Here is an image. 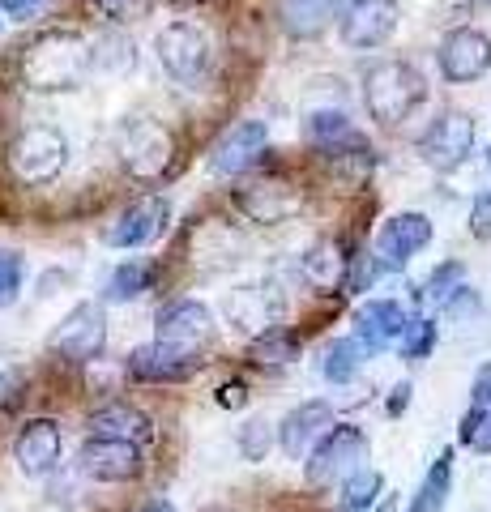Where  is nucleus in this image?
<instances>
[{"label":"nucleus","mask_w":491,"mask_h":512,"mask_svg":"<svg viewBox=\"0 0 491 512\" xmlns=\"http://www.w3.org/2000/svg\"><path fill=\"white\" fill-rule=\"evenodd\" d=\"M94 73L90 39H82L77 30H47L22 52V86L35 94H65L86 86V77Z\"/></svg>","instance_id":"f257e3e1"},{"label":"nucleus","mask_w":491,"mask_h":512,"mask_svg":"<svg viewBox=\"0 0 491 512\" xmlns=\"http://www.w3.org/2000/svg\"><path fill=\"white\" fill-rule=\"evenodd\" d=\"M427 99V77L410 60H380L363 77V103L380 128H398Z\"/></svg>","instance_id":"f03ea898"},{"label":"nucleus","mask_w":491,"mask_h":512,"mask_svg":"<svg viewBox=\"0 0 491 512\" xmlns=\"http://www.w3.org/2000/svg\"><path fill=\"white\" fill-rule=\"evenodd\" d=\"M368 453H372V444H368V436H363L359 427L334 423L321 440H316L312 453H308V461H304V483L312 491H329L334 483H346L355 470H363Z\"/></svg>","instance_id":"7ed1b4c3"},{"label":"nucleus","mask_w":491,"mask_h":512,"mask_svg":"<svg viewBox=\"0 0 491 512\" xmlns=\"http://www.w3.org/2000/svg\"><path fill=\"white\" fill-rule=\"evenodd\" d=\"M120 167L133 175L141 184H154L163 180L176 163V137H171V128H163L158 120H129L120 128Z\"/></svg>","instance_id":"20e7f679"},{"label":"nucleus","mask_w":491,"mask_h":512,"mask_svg":"<svg viewBox=\"0 0 491 512\" xmlns=\"http://www.w3.org/2000/svg\"><path fill=\"white\" fill-rule=\"evenodd\" d=\"M69 167V137L60 128H22L9 146V171L18 175L22 184H52L60 171Z\"/></svg>","instance_id":"39448f33"},{"label":"nucleus","mask_w":491,"mask_h":512,"mask_svg":"<svg viewBox=\"0 0 491 512\" xmlns=\"http://www.w3.org/2000/svg\"><path fill=\"white\" fill-rule=\"evenodd\" d=\"M154 56H158V64H163L167 77H176V82L188 86V82H197V77L210 69L214 47H210V35H205L197 22H171V26L158 30Z\"/></svg>","instance_id":"423d86ee"},{"label":"nucleus","mask_w":491,"mask_h":512,"mask_svg":"<svg viewBox=\"0 0 491 512\" xmlns=\"http://www.w3.org/2000/svg\"><path fill=\"white\" fill-rule=\"evenodd\" d=\"M402 22L398 0H342L338 9V35L355 52H372L393 39V30Z\"/></svg>","instance_id":"0eeeda50"},{"label":"nucleus","mask_w":491,"mask_h":512,"mask_svg":"<svg viewBox=\"0 0 491 512\" xmlns=\"http://www.w3.org/2000/svg\"><path fill=\"white\" fill-rule=\"evenodd\" d=\"M77 466L94 483H133V478L146 474V457H141V444L133 440H116V436H86V444L77 448Z\"/></svg>","instance_id":"6e6552de"},{"label":"nucleus","mask_w":491,"mask_h":512,"mask_svg":"<svg viewBox=\"0 0 491 512\" xmlns=\"http://www.w3.org/2000/svg\"><path fill=\"white\" fill-rule=\"evenodd\" d=\"M47 346H52L60 359L94 363L103 355V346H107V312H103V303H77V308H69V316L52 329Z\"/></svg>","instance_id":"1a4fd4ad"},{"label":"nucleus","mask_w":491,"mask_h":512,"mask_svg":"<svg viewBox=\"0 0 491 512\" xmlns=\"http://www.w3.org/2000/svg\"><path fill=\"white\" fill-rule=\"evenodd\" d=\"M419 154L432 171H457L474 154V120L466 111H440L419 137Z\"/></svg>","instance_id":"9d476101"},{"label":"nucleus","mask_w":491,"mask_h":512,"mask_svg":"<svg viewBox=\"0 0 491 512\" xmlns=\"http://www.w3.org/2000/svg\"><path fill=\"white\" fill-rule=\"evenodd\" d=\"M154 342H167V346L184 350V355H201V350L214 342V312L197 299L167 303V308L154 316Z\"/></svg>","instance_id":"9b49d317"},{"label":"nucleus","mask_w":491,"mask_h":512,"mask_svg":"<svg viewBox=\"0 0 491 512\" xmlns=\"http://www.w3.org/2000/svg\"><path fill=\"white\" fill-rule=\"evenodd\" d=\"M491 69V35L479 26H457L440 39V73L453 86L479 82V77Z\"/></svg>","instance_id":"f8f14e48"},{"label":"nucleus","mask_w":491,"mask_h":512,"mask_svg":"<svg viewBox=\"0 0 491 512\" xmlns=\"http://www.w3.org/2000/svg\"><path fill=\"white\" fill-rule=\"evenodd\" d=\"M269 146V128L265 120H240V124H231L223 137L214 141V150H210V171L214 175H244L248 167H257L261 163V154Z\"/></svg>","instance_id":"ddd939ff"},{"label":"nucleus","mask_w":491,"mask_h":512,"mask_svg":"<svg viewBox=\"0 0 491 512\" xmlns=\"http://www.w3.org/2000/svg\"><path fill=\"white\" fill-rule=\"evenodd\" d=\"M427 244H432V218L427 214H393L380 222V231H376V256H380V265L385 269H406L410 256H419Z\"/></svg>","instance_id":"4468645a"},{"label":"nucleus","mask_w":491,"mask_h":512,"mask_svg":"<svg viewBox=\"0 0 491 512\" xmlns=\"http://www.w3.org/2000/svg\"><path fill=\"white\" fill-rule=\"evenodd\" d=\"M167 218H171L167 197H141L103 231V244L107 248H141V244H150V239L163 235Z\"/></svg>","instance_id":"2eb2a0df"},{"label":"nucleus","mask_w":491,"mask_h":512,"mask_svg":"<svg viewBox=\"0 0 491 512\" xmlns=\"http://www.w3.org/2000/svg\"><path fill=\"white\" fill-rule=\"evenodd\" d=\"M60 448H65V436H60V423L52 419H30L18 440H13V461L26 478H43L60 466Z\"/></svg>","instance_id":"dca6fc26"},{"label":"nucleus","mask_w":491,"mask_h":512,"mask_svg":"<svg viewBox=\"0 0 491 512\" xmlns=\"http://www.w3.org/2000/svg\"><path fill=\"white\" fill-rule=\"evenodd\" d=\"M223 316L235 333H244V338H261L278 325L282 316V303L269 295V291H257V286H240V291H227L223 295Z\"/></svg>","instance_id":"f3484780"},{"label":"nucleus","mask_w":491,"mask_h":512,"mask_svg":"<svg viewBox=\"0 0 491 512\" xmlns=\"http://www.w3.org/2000/svg\"><path fill=\"white\" fill-rule=\"evenodd\" d=\"M329 427H334V406L329 402H304L278 423V448L291 461H299V457L312 453L316 440H321Z\"/></svg>","instance_id":"a211bd4d"},{"label":"nucleus","mask_w":491,"mask_h":512,"mask_svg":"<svg viewBox=\"0 0 491 512\" xmlns=\"http://www.w3.org/2000/svg\"><path fill=\"white\" fill-rule=\"evenodd\" d=\"M201 367L197 355H184V350L167 346V342H150V346H137L129 355V376L133 380H150V384H176L188 380Z\"/></svg>","instance_id":"6ab92c4d"},{"label":"nucleus","mask_w":491,"mask_h":512,"mask_svg":"<svg viewBox=\"0 0 491 512\" xmlns=\"http://www.w3.org/2000/svg\"><path fill=\"white\" fill-rule=\"evenodd\" d=\"M406 325H410V316L398 299H368L355 312V338L368 350H385L393 342H402Z\"/></svg>","instance_id":"aec40b11"},{"label":"nucleus","mask_w":491,"mask_h":512,"mask_svg":"<svg viewBox=\"0 0 491 512\" xmlns=\"http://www.w3.org/2000/svg\"><path fill=\"white\" fill-rule=\"evenodd\" d=\"M346 269H351V256H346L342 239H316V244L299 256V274L316 291H338L346 286Z\"/></svg>","instance_id":"412c9836"},{"label":"nucleus","mask_w":491,"mask_h":512,"mask_svg":"<svg viewBox=\"0 0 491 512\" xmlns=\"http://www.w3.org/2000/svg\"><path fill=\"white\" fill-rule=\"evenodd\" d=\"M235 201H240V210L248 218H257V222H282V218H291L299 210V197L278 180H252V184L240 188Z\"/></svg>","instance_id":"4be33fe9"},{"label":"nucleus","mask_w":491,"mask_h":512,"mask_svg":"<svg viewBox=\"0 0 491 512\" xmlns=\"http://www.w3.org/2000/svg\"><path fill=\"white\" fill-rule=\"evenodd\" d=\"M90 431L94 436H116V440H133V444H150L154 440V423L146 410H137L129 402H112L103 410L90 414Z\"/></svg>","instance_id":"5701e85b"},{"label":"nucleus","mask_w":491,"mask_h":512,"mask_svg":"<svg viewBox=\"0 0 491 512\" xmlns=\"http://www.w3.org/2000/svg\"><path fill=\"white\" fill-rule=\"evenodd\" d=\"M334 9H338V0H278L282 30L299 43L321 39L329 30V22H334Z\"/></svg>","instance_id":"b1692460"},{"label":"nucleus","mask_w":491,"mask_h":512,"mask_svg":"<svg viewBox=\"0 0 491 512\" xmlns=\"http://www.w3.org/2000/svg\"><path fill=\"white\" fill-rule=\"evenodd\" d=\"M90 56H94V73L107 77H124L137 69V43L124 30H103L90 39Z\"/></svg>","instance_id":"393cba45"},{"label":"nucleus","mask_w":491,"mask_h":512,"mask_svg":"<svg viewBox=\"0 0 491 512\" xmlns=\"http://www.w3.org/2000/svg\"><path fill=\"white\" fill-rule=\"evenodd\" d=\"M449 491H453V453L445 448V453L432 461V470L423 474L419 491L410 495V508H406V512H445Z\"/></svg>","instance_id":"a878e982"},{"label":"nucleus","mask_w":491,"mask_h":512,"mask_svg":"<svg viewBox=\"0 0 491 512\" xmlns=\"http://www.w3.org/2000/svg\"><path fill=\"white\" fill-rule=\"evenodd\" d=\"M372 350L363 346L359 338H338L334 346L325 350V363H321V372L329 384H351L359 372H363V359H368Z\"/></svg>","instance_id":"bb28decb"},{"label":"nucleus","mask_w":491,"mask_h":512,"mask_svg":"<svg viewBox=\"0 0 491 512\" xmlns=\"http://www.w3.org/2000/svg\"><path fill=\"white\" fill-rule=\"evenodd\" d=\"M299 350H304V342H299L295 333H287V329H269V333H261V338H252L248 359L257 363V367H282V363H295V359H299Z\"/></svg>","instance_id":"cd10ccee"},{"label":"nucleus","mask_w":491,"mask_h":512,"mask_svg":"<svg viewBox=\"0 0 491 512\" xmlns=\"http://www.w3.org/2000/svg\"><path fill=\"white\" fill-rule=\"evenodd\" d=\"M146 291H150V269L137 265V261L116 265L112 274H107V282H103V299L107 303H133V299H141Z\"/></svg>","instance_id":"c85d7f7f"},{"label":"nucleus","mask_w":491,"mask_h":512,"mask_svg":"<svg viewBox=\"0 0 491 512\" xmlns=\"http://www.w3.org/2000/svg\"><path fill=\"white\" fill-rule=\"evenodd\" d=\"M380 491H385V478H380V470L363 466V470H355V474L342 483V508H346V512H368V508L376 504Z\"/></svg>","instance_id":"c756f323"},{"label":"nucleus","mask_w":491,"mask_h":512,"mask_svg":"<svg viewBox=\"0 0 491 512\" xmlns=\"http://www.w3.org/2000/svg\"><path fill=\"white\" fill-rule=\"evenodd\" d=\"M274 440H278V427L269 423V419H248L244 427H240V453H244V461H265L269 457V448H274Z\"/></svg>","instance_id":"7c9ffc66"},{"label":"nucleus","mask_w":491,"mask_h":512,"mask_svg":"<svg viewBox=\"0 0 491 512\" xmlns=\"http://www.w3.org/2000/svg\"><path fill=\"white\" fill-rule=\"evenodd\" d=\"M436 346V320L432 316H410V325L402 333V355L406 359H427Z\"/></svg>","instance_id":"2f4dec72"},{"label":"nucleus","mask_w":491,"mask_h":512,"mask_svg":"<svg viewBox=\"0 0 491 512\" xmlns=\"http://www.w3.org/2000/svg\"><path fill=\"white\" fill-rule=\"evenodd\" d=\"M457 286H466V265L462 261H445V265L432 269V278H427V299L440 308V303H445Z\"/></svg>","instance_id":"473e14b6"},{"label":"nucleus","mask_w":491,"mask_h":512,"mask_svg":"<svg viewBox=\"0 0 491 512\" xmlns=\"http://www.w3.org/2000/svg\"><path fill=\"white\" fill-rule=\"evenodd\" d=\"M462 444H470L474 453H491V406L479 410V406H470L466 410V419H462Z\"/></svg>","instance_id":"72a5a7b5"},{"label":"nucleus","mask_w":491,"mask_h":512,"mask_svg":"<svg viewBox=\"0 0 491 512\" xmlns=\"http://www.w3.org/2000/svg\"><path fill=\"white\" fill-rule=\"evenodd\" d=\"M380 256L376 252H359L351 256V269H346V291L351 295H363V291H372V282L380 278Z\"/></svg>","instance_id":"f704fd0d"},{"label":"nucleus","mask_w":491,"mask_h":512,"mask_svg":"<svg viewBox=\"0 0 491 512\" xmlns=\"http://www.w3.org/2000/svg\"><path fill=\"white\" fill-rule=\"evenodd\" d=\"M22 274H26L22 256L13 252V248H0V308H9V303L18 299V291H22Z\"/></svg>","instance_id":"c9c22d12"},{"label":"nucleus","mask_w":491,"mask_h":512,"mask_svg":"<svg viewBox=\"0 0 491 512\" xmlns=\"http://www.w3.org/2000/svg\"><path fill=\"white\" fill-rule=\"evenodd\" d=\"M94 9L112 22H137L150 13V0H94Z\"/></svg>","instance_id":"e433bc0d"},{"label":"nucleus","mask_w":491,"mask_h":512,"mask_svg":"<svg viewBox=\"0 0 491 512\" xmlns=\"http://www.w3.org/2000/svg\"><path fill=\"white\" fill-rule=\"evenodd\" d=\"M440 308H445L449 320H466V316L479 312L483 303H479V291H470V286H457V291H453L445 303H440Z\"/></svg>","instance_id":"4c0bfd02"},{"label":"nucleus","mask_w":491,"mask_h":512,"mask_svg":"<svg viewBox=\"0 0 491 512\" xmlns=\"http://www.w3.org/2000/svg\"><path fill=\"white\" fill-rule=\"evenodd\" d=\"M470 235L474 239H491V188L487 192H479V197H474V205H470Z\"/></svg>","instance_id":"58836bf2"},{"label":"nucleus","mask_w":491,"mask_h":512,"mask_svg":"<svg viewBox=\"0 0 491 512\" xmlns=\"http://www.w3.org/2000/svg\"><path fill=\"white\" fill-rule=\"evenodd\" d=\"M470 406L487 410L491 406V363H483L479 372H474V384H470Z\"/></svg>","instance_id":"ea45409f"},{"label":"nucleus","mask_w":491,"mask_h":512,"mask_svg":"<svg viewBox=\"0 0 491 512\" xmlns=\"http://www.w3.org/2000/svg\"><path fill=\"white\" fill-rule=\"evenodd\" d=\"M218 406H223V410H244L248 406V389H244L240 380L223 384V389H218Z\"/></svg>","instance_id":"a19ab883"},{"label":"nucleus","mask_w":491,"mask_h":512,"mask_svg":"<svg viewBox=\"0 0 491 512\" xmlns=\"http://www.w3.org/2000/svg\"><path fill=\"white\" fill-rule=\"evenodd\" d=\"M47 5V0H0V9L9 13V18H18V22H26V18H35V13Z\"/></svg>","instance_id":"79ce46f5"},{"label":"nucleus","mask_w":491,"mask_h":512,"mask_svg":"<svg viewBox=\"0 0 491 512\" xmlns=\"http://www.w3.org/2000/svg\"><path fill=\"white\" fill-rule=\"evenodd\" d=\"M406 406H410V384H398V389H393V397H389V414L398 419Z\"/></svg>","instance_id":"37998d69"},{"label":"nucleus","mask_w":491,"mask_h":512,"mask_svg":"<svg viewBox=\"0 0 491 512\" xmlns=\"http://www.w3.org/2000/svg\"><path fill=\"white\" fill-rule=\"evenodd\" d=\"M146 512H176V508H171V504H150Z\"/></svg>","instance_id":"c03bdc74"},{"label":"nucleus","mask_w":491,"mask_h":512,"mask_svg":"<svg viewBox=\"0 0 491 512\" xmlns=\"http://www.w3.org/2000/svg\"><path fill=\"white\" fill-rule=\"evenodd\" d=\"M470 5H483V9H491V0H470Z\"/></svg>","instance_id":"a18cd8bd"},{"label":"nucleus","mask_w":491,"mask_h":512,"mask_svg":"<svg viewBox=\"0 0 491 512\" xmlns=\"http://www.w3.org/2000/svg\"><path fill=\"white\" fill-rule=\"evenodd\" d=\"M487 167H491V150H487Z\"/></svg>","instance_id":"49530a36"}]
</instances>
